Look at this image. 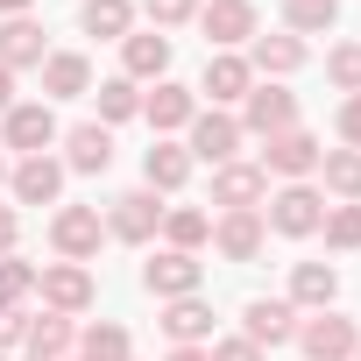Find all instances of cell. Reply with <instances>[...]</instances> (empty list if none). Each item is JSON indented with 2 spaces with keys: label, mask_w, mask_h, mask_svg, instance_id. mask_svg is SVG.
Listing matches in <instances>:
<instances>
[{
  "label": "cell",
  "mask_w": 361,
  "mask_h": 361,
  "mask_svg": "<svg viewBox=\"0 0 361 361\" xmlns=\"http://www.w3.org/2000/svg\"><path fill=\"white\" fill-rule=\"evenodd\" d=\"M262 192H269V170L262 163H220V177H213V199L227 213H255Z\"/></svg>",
  "instance_id": "6da1fadb"
},
{
  "label": "cell",
  "mask_w": 361,
  "mask_h": 361,
  "mask_svg": "<svg viewBox=\"0 0 361 361\" xmlns=\"http://www.w3.org/2000/svg\"><path fill=\"white\" fill-rule=\"evenodd\" d=\"M319 142L305 135V128H283V135H269V149H262V170H283V177H305V170H319Z\"/></svg>",
  "instance_id": "7a4b0ae2"
},
{
  "label": "cell",
  "mask_w": 361,
  "mask_h": 361,
  "mask_svg": "<svg viewBox=\"0 0 361 361\" xmlns=\"http://www.w3.org/2000/svg\"><path fill=\"white\" fill-rule=\"evenodd\" d=\"M319 220H326V206H319L312 185H290V192L269 199V227H276V234H312Z\"/></svg>",
  "instance_id": "3957f363"
},
{
  "label": "cell",
  "mask_w": 361,
  "mask_h": 361,
  "mask_svg": "<svg viewBox=\"0 0 361 361\" xmlns=\"http://www.w3.org/2000/svg\"><path fill=\"white\" fill-rule=\"evenodd\" d=\"M213 241H220L227 262H255L262 241H269V220H262V213H227V220L213 227Z\"/></svg>",
  "instance_id": "277c9868"
},
{
  "label": "cell",
  "mask_w": 361,
  "mask_h": 361,
  "mask_svg": "<svg viewBox=\"0 0 361 361\" xmlns=\"http://www.w3.org/2000/svg\"><path fill=\"white\" fill-rule=\"evenodd\" d=\"M199 276H206V269H199L185 248H170V255H156V262L142 269V283H149L156 298H192V290H199Z\"/></svg>",
  "instance_id": "5b68a950"
},
{
  "label": "cell",
  "mask_w": 361,
  "mask_h": 361,
  "mask_svg": "<svg viewBox=\"0 0 361 361\" xmlns=\"http://www.w3.org/2000/svg\"><path fill=\"white\" fill-rule=\"evenodd\" d=\"M234 149H241V121H227V114H199L192 121V156H206L220 170V163H234Z\"/></svg>",
  "instance_id": "8992f818"
},
{
  "label": "cell",
  "mask_w": 361,
  "mask_h": 361,
  "mask_svg": "<svg viewBox=\"0 0 361 361\" xmlns=\"http://www.w3.org/2000/svg\"><path fill=\"white\" fill-rule=\"evenodd\" d=\"M50 241H57V255H71V262L92 255V248H99V213H92V206H64V213L50 220Z\"/></svg>",
  "instance_id": "52a82bcc"
},
{
  "label": "cell",
  "mask_w": 361,
  "mask_h": 361,
  "mask_svg": "<svg viewBox=\"0 0 361 361\" xmlns=\"http://www.w3.org/2000/svg\"><path fill=\"white\" fill-rule=\"evenodd\" d=\"M36 290L50 298V312H85V305H92V276H85L78 262H57V269H43V276H36Z\"/></svg>",
  "instance_id": "ba28073f"
},
{
  "label": "cell",
  "mask_w": 361,
  "mask_h": 361,
  "mask_svg": "<svg viewBox=\"0 0 361 361\" xmlns=\"http://www.w3.org/2000/svg\"><path fill=\"white\" fill-rule=\"evenodd\" d=\"M354 319H333V312H319L312 326H305V354L312 361H354Z\"/></svg>",
  "instance_id": "9c48e42d"
},
{
  "label": "cell",
  "mask_w": 361,
  "mask_h": 361,
  "mask_svg": "<svg viewBox=\"0 0 361 361\" xmlns=\"http://www.w3.org/2000/svg\"><path fill=\"white\" fill-rule=\"evenodd\" d=\"M50 142H57V114H50V106H8V149L43 156Z\"/></svg>",
  "instance_id": "30bf717a"
},
{
  "label": "cell",
  "mask_w": 361,
  "mask_h": 361,
  "mask_svg": "<svg viewBox=\"0 0 361 361\" xmlns=\"http://www.w3.org/2000/svg\"><path fill=\"white\" fill-rule=\"evenodd\" d=\"M43 92H50V99H78V92H92V64H85L78 50L43 57Z\"/></svg>",
  "instance_id": "8fae6325"
},
{
  "label": "cell",
  "mask_w": 361,
  "mask_h": 361,
  "mask_svg": "<svg viewBox=\"0 0 361 361\" xmlns=\"http://www.w3.org/2000/svg\"><path fill=\"white\" fill-rule=\"evenodd\" d=\"M156 227H163L156 192H128V199H114V234H121V241H149Z\"/></svg>",
  "instance_id": "7c38bea8"
},
{
  "label": "cell",
  "mask_w": 361,
  "mask_h": 361,
  "mask_svg": "<svg viewBox=\"0 0 361 361\" xmlns=\"http://www.w3.org/2000/svg\"><path fill=\"white\" fill-rule=\"evenodd\" d=\"M241 319H248V333H241V340H255V347H276V340H290V333H298V326H290V305H283V298H255V305H248Z\"/></svg>",
  "instance_id": "4fadbf2b"
},
{
  "label": "cell",
  "mask_w": 361,
  "mask_h": 361,
  "mask_svg": "<svg viewBox=\"0 0 361 361\" xmlns=\"http://www.w3.org/2000/svg\"><path fill=\"white\" fill-rule=\"evenodd\" d=\"M57 192H64V170H57L50 156H29V163L15 170V199H22V206H50Z\"/></svg>",
  "instance_id": "5bb4252c"
},
{
  "label": "cell",
  "mask_w": 361,
  "mask_h": 361,
  "mask_svg": "<svg viewBox=\"0 0 361 361\" xmlns=\"http://www.w3.org/2000/svg\"><path fill=\"white\" fill-rule=\"evenodd\" d=\"M290 121H298V99H290V92H276V85L248 92V128H255V135H283Z\"/></svg>",
  "instance_id": "9a60e30c"
},
{
  "label": "cell",
  "mask_w": 361,
  "mask_h": 361,
  "mask_svg": "<svg viewBox=\"0 0 361 361\" xmlns=\"http://www.w3.org/2000/svg\"><path fill=\"white\" fill-rule=\"evenodd\" d=\"M142 177H149V192H177V185L192 177V156L170 149V142H156V149L142 156Z\"/></svg>",
  "instance_id": "2e32d148"
},
{
  "label": "cell",
  "mask_w": 361,
  "mask_h": 361,
  "mask_svg": "<svg viewBox=\"0 0 361 361\" xmlns=\"http://www.w3.org/2000/svg\"><path fill=\"white\" fill-rule=\"evenodd\" d=\"M206 36H213V43L255 36V8H248V0H213V8H206Z\"/></svg>",
  "instance_id": "e0dca14e"
},
{
  "label": "cell",
  "mask_w": 361,
  "mask_h": 361,
  "mask_svg": "<svg viewBox=\"0 0 361 361\" xmlns=\"http://www.w3.org/2000/svg\"><path fill=\"white\" fill-rule=\"evenodd\" d=\"M64 149H71V170H85V177L114 163V135H106L99 121H92V128H71V142H64Z\"/></svg>",
  "instance_id": "ac0fdd59"
},
{
  "label": "cell",
  "mask_w": 361,
  "mask_h": 361,
  "mask_svg": "<svg viewBox=\"0 0 361 361\" xmlns=\"http://www.w3.org/2000/svg\"><path fill=\"white\" fill-rule=\"evenodd\" d=\"M163 333H170L177 347H192V340H206V333H213V312H206L199 298H177V305L163 312Z\"/></svg>",
  "instance_id": "d6986e66"
},
{
  "label": "cell",
  "mask_w": 361,
  "mask_h": 361,
  "mask_svg": "<svg viewBox=\"0 0 361 361\" xmlns=\"http://www.w3.org/2000/svg\"><path fill=\"white\" fill-rule=\"evenodd\" d=\"M8 64H43V29L22 22V15L0 29V71H8Z\"/></svg>",
  "instance_id": "ffe728a7"
},
{
  "label": "cell",
  "mask_w": 361,
  "mask_h": 361,
  "mask_svg": "<svg viewBox=\"0 0 361 361\" xmlns=\"http://www.w3.org/2000/svg\"><path fill=\"white\" fill-rule=\"evenodd\" d=\"M248 85H255V64H241V57H213L206 64V92L213 99H248Z\"/></svg>",
  "instance_id": "44dd1931"
},
{
  "label": "cell",
  "mask_w": 361,
  "mask_h": 361,
  "mask_svg": "<svg viewBox=\"0 0 361 361\" xmlns=\"http://www.w3.org/2000/svg\"><path fill=\"white\" fill-rule=\"evenodd\" d=\"M121 57H128L135 78H156L170 64V36H121Z\"/></svg>",
  "instance_id": "7402d4cb"
},
{
  "label": "cell",
  "mask_w": 361,
  "mask_h": 361,
  "mask_svg": "<svg viewBox=\"0 0 361 361\" xmlns=\"http://www.w3.org/2000/svg\"><path fill=\"white\" fill-rule=\"evenodd\" d=\"M333 290H340V276L326 262H298V276H290V298L298 305H333Z\"/></svg>",
  "instance_id": "603a6c76"
},
{
  "label": "cell",
  "mask_w": 361,
  "mask_h": 361,
  "mask_svg": "<svg viewBox=\"0 0 361 361\" xmlns=\"http://www.w3.org/2000/svg\"><path fill=\"white\" fill-rule=\"evenodd\" d=\"M142 114H149L156 128H185V121H192V92H185V85H156Z\"/></svg>",
  "instance_id": "cb8c5ba5"
},
{
  "label": "cell",
  "mask_w": 361,
  "mask_h": 361,
  "mask_svg": "<svg viewBox=\"0 0 361 361\" xmlns=\"http://www.w3.org/2000/svg\"><path fill=\"white\" fill-rule=\"evenodd\" d=\"M319 170L340 199H361V149H333V156H319Z\"/></svg>",
  "instance_id": "d4e9b609"
},
{
  "label": "cell",
  "mask_w": 361,
  "mask_h": 361,
  "mask_svg": "<svg viewBox=\"0 0 361 361\" xmlns=\"http://www.w3.org/2000/svg\"><path fill=\"white\" fill-rule=\"evenodd\" d=\"M255 64L262 71H298L305 64V43L298 36H255Z\"/></svg>",
  "instance_id": "484cf974"
},
{
  "label": "cell",
  "mask_w": 361,
  "mask_h": 361,
  "mask_svg": "<svg viewBox=\"0 0 361 361\" xmlns=\"http://www.w3.org/2000/svg\"><path fill=\"white\" fill-rule=\"evenodd\" d=\"M64 347H71L64 312H50V319H36V326H29V354H36V361H50V354H64Z\"/></svg>",
  "instance_id": "4316f807"
},
{
  "label": "cell",
  "mask_w": 361,
  "mask_h": 361,
  "mask_svg": "<svg viewBox=\"0 0 361 361\" xmlns=\"http://www.w3.org/2000/svg\"><path fill=\"white\" fill-rule=\"evenodd\" d=\"M163 234H170L177 248H185V255H192V248L213 234V220H206V213H185V206H177V213H163Z\"/></svg>",
  "instance_id": "83f0119b"
},
{
  "label": "cell",
  "mask_w": 361,
  "mask_h": 361,
  "mask_svg": "<svg viewBox=\"0 0 361 361\" xmlns=\"http://www.w3.org/2000/svg\"><path fill=\"white\" fill-rule=\"evenodd\" d=\"M85 29L92 36H128V0H85Z\"/></svg>",
  "instance_id": "f1b7e54d"
},
{
  "label": "cell",
  "mask_w": 361,
  "mask_h": 361,
  "mask_svg": "<svg viewBox=\"0 0 361 361\" xmlns=\"http://www.w3.org/2000/svg\"><path fill=\"white\" fill-rule=\"evenodd\" d=\"M319 227H326V241H333V248H361V206H333Z\"/></svg>",
  "instance_id": "f546056e"
},
{
  "label": "cell",
  "mask_w": 361,
  "mask_h": 361,
  "mask_svg": "<svg viewBox=\"0 0 361 361\" xmlns=\"http://www.w3.org/2000/svg\"><path fill=\"white\" fill-rule=\"evenodd\" d=\"M29 290H36V269L15 262V255H0V312H8L15 298H29Z\"/></svg>",
  "instance_id": "4dcf8cb0"
},
{
  "label": "cell",
  "mask_w": 361,
  "mask_h": 361,
  "mask_svg": "<svg viewBox=\"0 0 361 361\" xmlns=\"http://www.w3.org/2000/svg\"><path fill=\"white\" fill-rule=\"evenodd\" d=\"M85 361H128V333L121 326H92L85 333Z\"/></svg>",
  "instance_id": "1f68e13d"
},
{
  "label": "cell",
  "mask_w": 361,
  "mask_h": 361,
  "mask_svg": "<svg viewBox=\"0 0 361 361\" xmlns=\"http://www.w3.org/2000/svg\"><path fill=\"white\" fill-rule=\"evenodd\" d=\"M326 71H333L340 92H361V43H340V50L326 57Z\"/></svg>",
  "instance_id": "d6a6232c"
},
{
  "label": "cell",
  "mask_w": 361,
  "mask_h": 361,
  "mask_svg": "<svg viewBox=\"0 0 361 361\" xmlns=\"http://www.w3.org/2000/svg\"><path fill=\"white\" fill-rule=\"evenodd\" d=\"M135 106H142V99H135L128 78H106V85H99V114H106V121H128Z\"/></svg>",
  "instance_id": "836d02e7"
},
{
  "label": "cell",
  "mask_w": 361,
  "mask_h": 361,
  "mask_svg": "<svg viewBox=\"0 0 361 361\" xmlns=\"http://www.w3.org/2000/svg\"><path fill=\"white\" fill-rule=\"evenodd\" d=\"M340 0H290V29H333Z\"/></svg>",
  "instance_id": "e575fe53"
},
{
  "label": "cell",
  "mask_w": 361,
  "mask_h": 361,
  "mask_svg": "<svg viewBox=\"0 0 361 361\" xmlns=\"http://www.w3.org/2000/svg\"><path fill=\"white\" fill-rule=\"evenodd\" d=\"M213 361H262V347H255V340H220Z\"/></svg>",
  "instance_id": "d590c367"
},
{
  "label": "cell",
  "mask_w": 361,
  "mask_h": 361,
  "mask_svg": "<svg viewBox=\"0 0 361 361\" xmlns=\"http://www.w3.org/2000/svg\"><path fill=\"white\" fill-rule=\"evenodd\" d=\"M340 135H347V149H361V92L340 106Z\"/></svg>",
  "instance_id": "8d00e7d4"
},
{
  "label": "cell",
  "mask_w": 361,
  "mask_h": 361,
  "mask_svg": "<svg viewBox=\"0 0 361 361\" xmlns=\"http://www.w3.org/2000/svg\"><path fill=\"white\" fill-rule=\"evenodd\" d=\"M185 15H192V0H149V22H163V29L185 22Z\"/></svg>",
  "instance_id": "74e56055"
},
{
  "label": "cell",
  "mask_w": 361,
  "mask_h": 361,
  "mask_svg": "<svg viewBox=\"0 0 361 361\" xmlns=\"http://www.w3.org/2000/svg\"><path fill=\"white\" fill-rule=\"evenodd\" d=\"M15 340H22V319H15V312H0V347H15Z\"/></svg>",
  "instance_id": "f35d334b"
},
{
  "label": "cell",
  "mask_w": 361,
  "mask_h": 361,
  "mask_svg": "<svg viewBox=\"0 0 361 361\" xmlns=\"http://www.w3.org/2000/svg\"><path fill=\"white\" fill-rule=\"evenodd\" d=\"M8 248H15V213L0 206V255H8Z\"/></svg>",
  "instance_id": "ab89813d"
},
{
  "label": "cell",
  "mask_w": 361,
  "mask_h": 361,
  "mask_svg": "<svg viewBox=\"0 0 361 361\" xmlns=\"http://www.w3.org/2000/svg\"><path fill=\"white\" fill-rule=\"evenodd\" d=\"M8 106H15V78H8V71H0V114H8Z\"/></svg>",
  "instance_id": "60d3db41"
},
{
  "label": "cell",
  "mask_w": 361,
  "mask_h": 361,
  "mask_svg": "<svg viewBox=\"0 0 361 361\" xmlns=\"http://www.w3.org/2000/svg\"><path fill=\"white\" fill-rule=\"evenodd\" d=\"M170 361H213V354H199V347H177V354H170Z\"/></svg>",
  "instance_id": "b9f144b4"
},
{
  "label": "cell",
  "mask_w": 361,
  "mask_h": 361,
  "mask_svg": "<svg viewBox=\"0 0 361 361\" xmlns=\"http://www.w3.org/2000/svg\"><path fill=\"white\" fill-rule=\"evenodd\" d=\"M0 8H8V15H22V8H29V0H0Z\"/></svg>",
  "instance_id": "7bdbcfd3"
},
{
  "label": "cell",
  "mask_w": 361,
  "mask_h": 361,
  "mask_svg": "<svg viewBox=\"0 0 361 361\" xmlns=\"http://www.w3.org/2000/svg\"><path fill=\"white\" fill-rule=\"evenodd\" d=\"M0 177H8V163H0Z\"/></svg>",
  "instance_id": "ee69618b"
},
{
  "label": "cell",
  "mask_w": 361,
  "mask_h": 361,
  "mask_svg": "<svg viewBox=\"0 0 361 361\" xmlns=\"http://www.w3.org/2000/svg\"><path fill=\"white\" fill-rule=\"evenodd\" d=\"M354 361H361V347H354Z\"/></svg>",
  "instance_id": "f6af8a7d"
}]
</instances>
